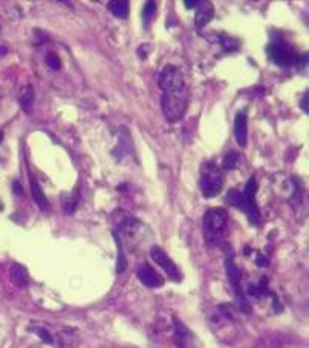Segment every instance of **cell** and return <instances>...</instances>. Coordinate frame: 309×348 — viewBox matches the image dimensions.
<instances>
[{
	"label": "cell",
	"mask_w": 309,
	"mask_h": 348,
	"mask_svg": "<svg viewBox=\"0 0 309 348\" xmlns=\"http://www.w3.org/2000/svg\"><path fill=\"white\" fill-rule=\"evenodd\" d=\"M307 100H309V92H304L303 97H301V100H300V107H301V110L304 113H309V103H307Z\"/></svg>",
	"instance_id": "cb8c5ba5"
},
{
	"label": "cell",
	"mask_w": 309,
	"mask_h": 348,
	"mask_svg": "<svg viewBox=\"0 0 309 348\" xmlns=\"http://www.w3.org/2000/svg\"><path fill=\"white\" fill-rule=\"evenodd\" d=\"M161 107H163L166 119L170 123H176L178 120H181L189 107L187 88L176 91V92H164L161 97Z\"/></svg>",
	"instance_id": "6da1fadb"
},
{
	"label": "cell",
	"mask_w": 309,
	"mask_h": 348,
	"mask_svg": "<svg viewBox=\"0 0 309 348\" xmlns=\"http://www.w3.org/2000/svg\"><path fill=\"white\" fill-rule=\"evenodd\" d=\"M158 84L164 92H176V91H181L185 88L182 72L179 71V68H176L173 65H167L161 71L160 78H158Z\"/></svg>",
	"instance_id": "5b68a950"
},
{
	"label": "cell",
	"mask_w": 309,
	"mask_h": 348,
	"mask_svg": "<svg viewBox=\"0 0 309 348\" xmlns=\"http://www.w3.org/2000/svg\"><path fill=\"white\" fill-rule=\"evenodd\" d=\"M154 13H157V4H154V2H147L145 7H144V13H142V17H144V23H145V25H148V23L153 20Z\"/></svg>",
	"instance_id": "44dd1931"
},
{
	"label": "cell",
	"mask_w": 309,
	"mask_h": 348,
	"mask_svg": "<svg viewBox=\"0 0 309 348\" xmlns=\"http://www.w3.org/2000/svg\"><path fill=\"white\" fill-rule=\"evenodd\" d=\"M228 222V215L224 209L214 207L207 210L204 216V238L207 244L216 243L218 238L224 234V230Z\"/></svg>",
	"instance_id": "7a4b0ae2"
},
{
	"label": "cell",
	"mask_w": 309,
	"mask_h": 348,
	"mask_svg": "<svg viewBox=\"0 0 309 348\" xmlns=\"http://www.w3.org/2000/svg\"><path fill=\"white\" fill-rule=\"evenodd\" d=\"M2 140H4V134L0 132V143H2Z\"/></svg>",
	"instance_id": "f1b7e54d"
},
{
	"label": "cell",
	"mask_w": 309,
	"mask_h": 348,
	"mask_svg": "<svg viewBox=\"0 0 309 348\" xmlns=\"http://www.w3.org/2000/svg\"><path fill=\"white\" fill-rule=\"evenodd\" d=\"M184 5L187 8H196L199 5V0H184Z\"/></svg>",
	"instance_id": "484cf974"
},
{
	"label": "cell",
	"mask_w": 309,
	"mask_h": 348,
	"mask_svg": "<svg viewBox=\"0 0 309 348\" xmlns=\"http://www.w3.org/2000/svg\"><path fill=\"white\" fill-rule=\"evenodd\" d=\"M34 98H36V94H34V88L31 84L25 86L22 94H20V106L25 112H31V109H33V104H34Z\"/></svg>",
	"instance_id": "5bb4252c"
},
{
	"label": "cell",
	"mask_w": 309,
	"mask_h": 348,
	"mask_svg": "<svg viewBox=\"0 0 309 348\" xmlns=\"http://www.w3.org/2000/svg\"><path fill=\"white\" fill-rule=\"evenodd\" d=\"M248 293H250V295H253V296H262V295H266V293H268L266 281H263V279H262L257 285H250Z\"/></svg>",
	"instance_id": "d6986e66"
},
{
	"label": "cell",
	"mask_w": 309,
	"mask_h": 348,
	"mask_svg": "<svg viewBox=\"0 0 309 348\" xmlns=\"http://www.w3.org/2000/svg\"><path fill=\"white\" fill-rule=\"evenodd\" d=\"M78 196L77 195H72V196H68L65 201H63V210L68 213V215H72L77 209V204H78Z\"/></svg>",
	"instance_id": "ffe728a7"
},
{
	"label": "cell",
	"mask_w": 309,
	"mask_h": 348,
	"mask_svg": "<svg viewBox=\"0 0 309 348\" xmlns=\"http://www.w3.org/2000/svg\"><path fill=\"white\" fill-rule=\"evenodd\" d=\"M29 183H31V190H33V198H34V201L37 202V206H39L42 210H46L48 206H49V204H48V199H46L43 190L40 189L39 183L36 181V178H34L33 175L29 177Z\"/></svg>",
	"instance_id": "4fadbf2b"
},
{
	"label": "cell",
	"mask_w": 309,
	"mask_h": 348,
	"mask_svg": "<svg viewBox=\"0 0 309 348\" xmlns=\"http://www.w3.org/2000/svg\"><path fill=\"white\" fill-rule=\"evenodd\" d=\"M37 334H39V337L45 342V343H52L54 342V339H52V336H51V333L46 330V328H42V327H39V328H33Z\"/></svg>",
	"instance_id": "603a6c76"
},
{
	"label": "cell",
	"mask_w": 309,
	"mask_h": 348,
	"mask_svg": "<svg viewBox=\"0 0 309 348\" xmlns=\"http://www.w3.org/2000/svg\"><path fill=\"white\" fill-rule=\"evenodd\" d=\"M224 186L221 169L214 163H204L201 167V190L205 198L218 196Z\"/></svg>",
	"instance_id": "3957f363"
},
{
	"label": "cell",
	"mask_w": 309,
	"mask_h": 348,
	"mask_svg": "<svg viewBox=\"0 0 309 348\" xmlns=\"http://www.w3.org/2000/svg\"><path fill=\"white\" fill-rule=\"evenodd\" d=\"M225 269H227V276H228V279H230V282H231V285H233V290H234L236 296L239 298L242 307H243L246 311H248L250 308L246 307V301H245V298H243V292H242V287H240V272H239V269L236 267V264L233 263L231 255H230V258L227 259Z\"/></svg>",
	"instance_id": "52a82bcc"
},
{
	"label": "cell",
	"mask_w": 309,
	"mask_h": 348,
	"mask_svg": "<svg viewBox=\"0 0 309 348\" xmlns=\"http://www.w3.org/2000/svg\"><path fill=\"white\" fill-rule=\"evenodd\" d=\"M109 10L112 11L113 16L119 19H126L129 16V2L127 0H118V2H110Z\"/></svg>",
	"instance_id": "9a60e30c"
},
{
	"label": "cell",
	"mask_w": 309,
	"mask_h": 348,
	"mask_svg": "<svg viewBox=\"0 0 309 348\" xmlns=\"http://www.w3.org/2000/svg\"><path fill=\"white\" fill-rule=\"evenodd\" d=\"M256 264H257L259 267H268V259H266L265 256L259 255L257 259H256Z\"/></svg>",
	"instance_id": "d4e9b609"
},
{
	"label": "cell",
	"mask_w": 309,
	"mask_h": 348,
	"mask_svg": "<svg viewBox=\"0 0 309 348\" xmlns=\"http://www.w3.org/2000/svg\"><path fill=\"white\" fill-rule=\"evenodd\" d=\"M237 161H239V154L236 151H228L225 155H224V160H222V167L225 170H231L237 166Z\"/></svg>",
	"instance_id": "2e32d148"
},
{
	"label": "cell",
	"mask_w": 309,
	"mask_h": 348,
	"mask_svg": "<svg viewBox=\"0 0 309 348\" xmlns=\"http://www.w3.org/2000/svg\"><path fill=\"white\" fill-rule=\"evenodd\" d=\"M227 199L231 206L240 209L246 216H248V219L253 222V224H259L260 221V213H259V207L256 204V199H248L245 198L243 193H240L239 190L236 189H231L227 195Z\"/></svg>",
	"instance_id": "277c9868"
},
{
	"label": "cell",
	"mask_w": 309,
	"mask_h": 348,
	"mask_svg": "<svg viewBox=\"0 0 309 348\" xmlns=\"http://www.w3.org/2000/svg\"><path fill=\"white\" fill-rule=\"evenodd\" d=\"M150 258L157 263L160 267H163L166 270V273L169 275L170 279L173 281H181V273L176 267V264L173 263V261L170 259V256L161 249V247H151L150 249Z\"/></svg>",
	"instance_id": "8992f818"
},
{
	"label": "cell",
	"mask_w": 309,
	"mask_h": 348,
	"mask_svg": "<svg viewBox=\"0 0 309 348\" xmlns=\"http://www.w3.org/2000/svg\"><path fill=\"white\" fill-rule=\"evenodd\" d=\"M45 62L46 65L52 69V71H58L60 66H61V62H60V57L54 52H49L46 57H45Z\"/></svg>",
	"instance_id": "7402d4cb"
},
{
	"label": "cell",
	"mask_w": 309,
	"mask_h": 348,
	"mask_svg": "<svg viewBox=\"0 0 309 348\" xmlns=\"http://www.w3.org/2000/svg\"><path fill=\"white\" fill-rule=\"evenodd\" d=\"M214 16V8L211 5V2H199L198 11H196V17H195V23L198 28H204Z\"/></svg>",
	"instance_id": "8fae6325"
},
{
	"label": "cell",
	"mask_w": 309,
	"mask_h": 348,
	"mask_svg": "<svg viewBox=\"0 0 309 348\" xmlns=\"http://www.w3.org/2000/svg\"><path fill=\"white\" fill-rule=\"evenodd\" d=\"M234 137L240 148L246 146V138H248V117L243 110L237 112L234 117Z\"/></svg>",
	"instance_id": "ba28073f"
},
{
	"label": "cell",
	"mask_w": 309,
	"mask_h": 348,
	"mask_svg": "<svg viewBox=\"0 0 309 348\" xmlns=\"http://www.w3.org/2000/svg\"><path fill=\"white\" fill-rule=\"evenodd\" d=\"M113 237H115V243H116V246H118L116 273H122V272H124V269H126V258H124V255H122V247H121V241H119L118 235H116V234H113Z\"/></svg>",
	"instance_id": "e0dca14e"
},
{
	"label": "cell",
	"mask_w": 309,
	"mask_h": 348,
	"mask_svg": "<svg viewBox=\"0 0 309 348\" xmlns=\"http://www.w3.org/2000/svg\"><path fill=\"white\" fill-rule=\"evenodd\" d=\"M136 276H138V279H139L145 287H148V288H158V287H161V285L164 284L163 276L158 275L157 272H154L151 267H148L147 264H144V266L138 270Z\"/></svg>",
	"instance_id": "9c48e42d"
},
{
	"label": "cell",
	"mask_w": 309,
	"mask_h": 348,
	"mask_svg": "<svg viewBox=\"0 0 309 348\" xmlns=\"http://www.w3.org/2000/svg\"><path fill=\"white\" fill-rule=\"evenodd\" d=\"M306 60H307V55L306 54H303L301 55V59H298L297 60V68L300 69V68H303V65H306Z\"/></svg>",
	"instance_id": "4316f807"
},
{
	"label": "cell",
	"mask_w": 309,
	"mask_h": 348,
	"mask_svg": "<svg viewBox=\"0 0 309 348\" xmlns=\"http://www.w3.org/2000/svg\"><path fill=\"white\" fill-rule=\"evenodd\" d=\"M256 193H257V183H256V178H250L248 181H246L243 196L248 198V199H256Z\"/></svg>",
	"instance_id": "ac0fdd59"
},
{
	"label": "cell",
	"mask_w": 309,
	"mask_h": 348,
	"mask_svg": "<svg viewBox=\"0 0 309 348\" xmlns=\"http://www.w3.org/2000/svg\"><path fill=\"white\" fill-rule=\"evenodd\" d=\"M10 279L11 282L19 287V288H26L29 285V275L28 270L20 266V264H14L10 270Z\"/></svg>",
	"instance_id": "7c38bea8"
},
{
	"label": "cell",
	"mask_w": 309,
	"mask_h": 348,
	"mask_svg": "<svg viewBox=\"0 0 309 348\" xmlns=\"http://www.w3.org/2000/svg\"><path fill=\"white\" fill-rule=\"evenodd\" d=\"M14 192L16 193H23V190H22V186H20V183H14Z\"/></svg>",
	"instance_id": "83f0119b"
},
{
	"label": "cell",
	"mask_w": 309,
	"mask_h": 348,
	"mask_svg": "<svg viewBox=\"0 0 309 348\" xmlns=\"http://www.w3.org/2000/svg\"><path fill=\"white\" fill-rule=\"evenodd\" d=\"M268 55H269V59L275 65H279L282 68H285V66H288L291 63V54H289V51L285 49L280 45H269L268 46Z\"/></svg>",
	"instance_id": "30bf717a"
}]
</instances>
